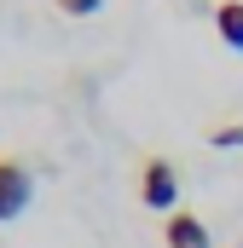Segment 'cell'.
Listing matches in <instances>:
<instances>
[{
	"instance_id": "obj_1",
	"label": "cell",
	"mask_w": 243,
	"mask_h": 248,
	"mask_svg": "<svg viewBox=\"0 0 243 248\" xmlns=\"http://www.w3.org/2000/svg\"><path fill=\"white\" fill-rule=\"evenodd\" d=\"M139 202H145V208H156V214L180 202V173H174V162L145 156V168H139Z\"/></svg>"
},
{
	"instance_id": "obj_2",
	"label": "cell",
	"mask_w": 243,
	"mask_h": 248,
	"mask_svg": "<svg viewBox=\"0 0 243 248\" xmlns=\"http://www.w3.org/2000/svg\"><path fill=\"white\" fill-rule=\"evenodd\" d=\"M29 196H35L29 168H23V162H12V156H0V225H6V219H17V214L29 208Z\"/></svg>"
},
{
	"instance_id": "obj_3",
	"label": "cell",
	"mask_w": 243,
	"mask_h": 248,
	"mask_svg": "<svg viewBox=\"0 0 243 248\" xmlns=\"http://www.w3.org/2000/svg\"><path fill=\"white\" fill-rule=\"evenodd\" d=\"M162 243L168 248H208V225L197 219V214H168V225H162Z\"/></svg>"
},
{
	"instance_id": "obj_4",
	"label": "cell",
	"mask_w": 243,
	"mask_h": 248,
	"mask_svg": "<svg viewBox=\"0 0 243 248\" xmlns=\"http://www.w3.org/2000/svg\"><path fill=\"white\" fill-rule=\"evenodd\" d=\"M214 35L232 52H243V0H214Z\"/></svg>"
},
{
	"instance_id": "obj_5",
	"label": "cell",
	"mask_w": 243,
	"mask_h": 248,
	"mask_svg": "<svg viewBox=\"0 0 243 248\" xmlns=\"http://www.w3.org/2000/svg\"><path fill=\"white\" fill-rule=\"evenodd\" d=\"M52 6H58L64 17H93V12H99L104 0H52Z\"/></svg>"
},
{
	"instance_id": "obj_6",
	"label": "cell",
	"mask_w": 243,
	"mask_h": 248,
	"mask_svg": "<svg viewBox=\"0 0 243 248\" xmlns=\"http://www.w3.org/2000/svg\"><path fill=\"white\" fill-rule=\"evenodd\" d=\"M208 144H214V150H238V144H243V127H220V133H208Z\"/></svg>"
}]
</instances>
